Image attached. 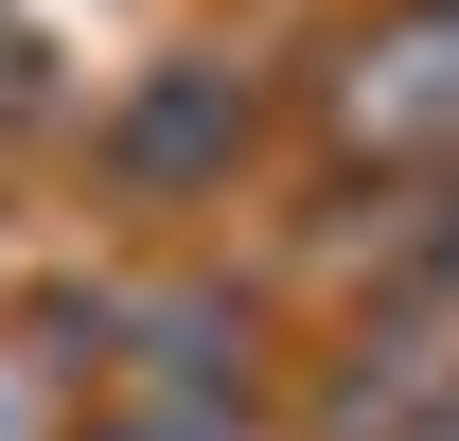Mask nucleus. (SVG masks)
Segmentation results:
<instances>
[{
	"label": "nucleus",
	"mask_w": 459,
	"mask_h": 441,
	"mask_svg": "<svg viewBox=\"0 0 459 441\" xmlns=\"http://www.w3.org/2000/svg\"><path fill=\"white\" fill-rule=\"evenodd\" d=\"M353 142H459V18H424L353 71Z\"/></svg>",
	"instance_id": "nucleus-1"
}]
</instances>
